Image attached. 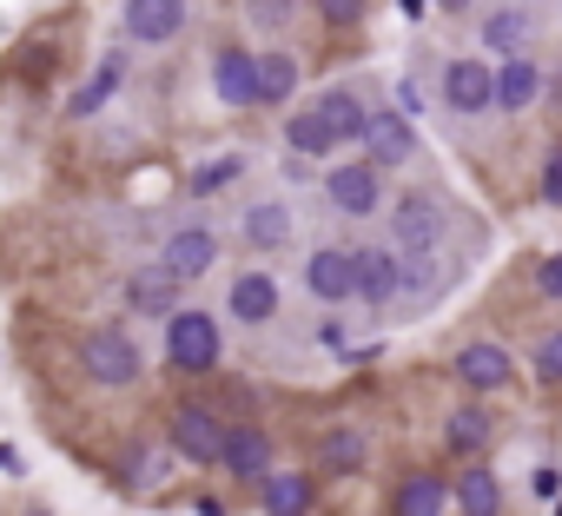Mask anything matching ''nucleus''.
<instances>
[{
    "label": "nucleus",
    "mask_w": 562,
    "mask_h": 516,
    "mask_svg": "<svg viewBox=\"0 0 562 516\" xmlns=\"http://www.w3.org/2000/svg\"><path fill=\"white\" fill-rule=\"evenodd\" d=\"M218 358H225V332H218V318L199 312V305H179V312L166 318V364H172L179 378H212Z\"/></svg>",
    "instance_id": "1"
},
{
    "label": "nucleus",
    "mask_w": 562,
    "mask_h": 516,
    "mask_svg": "<svg viewBox=\"0 0 562 516\" xmlns=\"http://www.w3.org/2000/svg\"><path fill=\"white\" fill-rule=\"evenodd\" d=\"M80 371H87V384H100V391H133V384L146 378V351H139L133 332L100 325V332L80 338Z\"/></svg>",
    "instance_id": "2"
},
{
    "label": "nucleus",
    "mask_w": 562,
    "mask_h": 516,
    "mask_svg": "<svg viewBox=\"0 0 562 516\" xmlns=\"http://www.w3.org/2000/svg\"><path fill=\"white\" fill-rule=\"evenodd\" d=\"M225 430H232V424H218V411H212V404H199V397L172 404V417H166L172 457H179V463H192V470H212V463L225 457Z\"/></svg>",
    "instance_id": "3"
},
{
    "label": "nucleus",
    "mask_w": 562,
    "mask_h": 516,
    "mask_svg": "<svg viewBox=\"0 0 562 516\" xmlns=\"http://www.w3.org/2000/svg\"><path fill=\"white\" fill-rule=\"evenodd\" d=\"M391 212V245L397 251H443V232H450V205L437 199V192H404V199H391L384 205Z\"/></svg>",
    "instance_id": "4"
},
{
    "label": "nucleus",
    "mask_w": 562,
    "mask_h": 516,
    "mask_svg": "<svg viewBox=\"0 0 562 516\" xmlns=\"http://www.w3.org/2000/svg\"><path fill=\"white\" fill-rule=\"evenodd\" d=\"M437 93H443V106L457 120H483V113H496V67L483 54H457L443 67V87Z\"/></svg>",
    "instance_id": "5"
},
{
    "label": "nucleus",
    "mask_w": 562,
    "mask_h": 516,
    "mask_svg": "<svg viewBox=\"0 0 562 516\" xmlns=\"http://www.w3.org/2000/svg\"><path fill=\"white\" fill-rule=\"evenodd\" d=\"M325 199H331V212H345V218H378V205H391V199H384V166H371V159H338V166L325 172Z\"/></svg>",
    "instance_id": "6"
},
{
    "label": "nucleus",
    "mask_w": 562,
    "mask_h": 516,
    "mask_svg": "<svg viewBox=\"0 0 562 516\" xmlns=\"http://www.w3.org/2000/svg\"><path fill=\"white\" fill-rule=\"evenodd\" d=\"M450 378H457L470 397H496V391L516 384V358H509L496 338H470V345L450 358Z\"/></svg>",
    "instance_id": "7"
},
{
    "label": "nucleus",
    "mask_w": 562,
    "mask_h": 516,
    "mask_svg": "<svg viewBox=\"0 0 562 516\" xmlns=\"http://www.w3.org/2000/svg\"><path fill=\"white\" fill-rule=\"evenodd\" d=\"M126 305H133L139 318H172V312L186 305V279L166 266V258H146V266L126 272Z\"/></svg>",
    "instance_id": "8"
},
{
    "label": "nucleus",
    "mask_w": 562,
    "mask_h": 516,
    "mask_svg": "<svg viewBox=\"0 0 562 516\" xmlns=\"http://www.w3.org/2000/svg\"><path fill=\"white\" fill-rule=\"evenodd\" d=\"M305 292L318 305H351L358 299V251L351 245H318L305 258Z\"/></svg>",
    "instance_id": "9"
},
{
    "label": "nucleus",
    "mask_w": 562,
    "mask_h": 516,
    "mask_svg": "<svg viewBox=\"0 0 562 516\" xmlns=\"http://www.w3.org/2000/svg\"><path fill=\"white\" fill-rule=\"evenodd\" d=\"M212 93H218V106H232V113L265 106V87H258V54H251V47H218V54H212Z\"/></svg>",
    "instance_id": "10"
},
{
    "label": "nucleus",
    "mask_w": 562,
    "mask_h": 516,
    "mask_svg": "<svg viewBox=\"0 0 562 516\" xmlns=\"http://www.w3.org/2000/svg\"><path fill=\"white\" fill-rule=\"evenodd\" d=\"M529 41H536V14L522 8V0H496V8H483V27H476L483 54L516 60V54H529Z\"/></svg>",
    "instance_id": "11"
},
{
    "label": "nucleus",
    "mask_w": 562,
    "mask_h": 516,
    "mask_svg": "<svg viewBox=\"0 0 562 516\" xmlns=\"http://www.w3.org/2000/svg\"><path fill=\"white\" fill-rule=\"evenodd\" d=\"M186 21H192L186 0H120V27H126L139 47H166V41H179Z\"/></svg>",
    "instance_id": "12"
},
{
    "label": "nucleus",
    "mask_w": 562,
    "mask_h": 516,
    "mask_svg": "<svg viewBox=\"0 0 562 516\" xmlns=\"http://www.w3.org/2000/svg\"><path fill=\"white\" fill-rule=\"evenodd\" d=\"M351 251H358V299L371 312L397 305V292H404V251L397 245H351Z\"/></svg>",
    "instance_id": "13"
},
{
    "label": "nucleus",
    "mask_w": 562,
    "mask_h": 516,
    "mask_svg": "<svg viewBox=\"0 0 562 516\" xmlns=\"http://www.w3.org/2000/svg\"><path fill=\"white\" fill-rule=\"evenodd\" d=\"M364 153H371V166H411L417 159V126H411V113L404 106H371V126H364Z\"/></svg>",
    "instance_id": "14"
},
{
    "label": "nucleus",
    "mask_w": 562,
    "mask_h": 516,
    "mask_svg": "<svg viewBox=\"0 0 562 516\" xmlns=\"http://www.w3.org/2000/svg\"><path fill=\"white\" fill-rule=\"evenodd\" d=\"M218 470L238 476V483H265V476L278 470L271 430H258V424H232V430H225V457H218Z\"/></svg>",
    "instance_id": "15"
},
{
    "label": "nucleus",
    "mask_w": 562,
    "mask_h": 516,
    "mask_svg": "<svg viewBox=\"0 0 562 516\" xmlns=\"http://www.w3.org/2000/svg\"><path fill=\"white\" fill-rule=\"evenodd\" d=\"M549 100V74L529 60V54H516V60H496V113H529V106H542Z\"/></svg>",
    "instance_id": "16"
},
{
    "label": "nucleus",
    "mask_w": 562,
    "mask_h": 516,
    "mask_svg": "<svg viewBox=\"0 0 562 516\" xmlns=\"http://www.w3.org/2000/svg\"><path fill=\"white\" fill-rule=\"evenodd\" d=\"M159 258L192 285V279H205V272L218 266V232H212V225H179V232L159 245Z\"/></svg>",
    "instance_id": "17"
},
{
    "label": "nucleus",
    "mask_w": 562,
    "mask_h": 516,
    "mask_svg": "<svg viewBox=\"0 0 562 516\" xmlns=\"http://www.w3.org/2000/svg\"><path fill=\"white\" fill-rule=\"evenodd\" d=\"M225 312H232L238 325H251V332H258V325H271V318H278V279H271L265 266L238 272V279H232V292H225Z\"/></svg>",
    "instance_id": "18"
},
{
    "label": "nucleus",
    "mask_w": 562,
    "mask_h": 516,
    "mask_svg": "<svg viewBox=\"0 0 562 516\" xmlns=\"http://www.w3.org/2000/svg\"><path fill=\"white\" fill-rule=\"evenodd\" d=\"M238 238H245L251 251H285V245H292V205H285V199H251V205L238 212Z\"/></svg>",
    "instance_id": "19"
},
{
    "label": "nucleus",
    "mask_w": 562,
    "mask_h": 516,
    "mask_svg": "<svg viewBox=\"0 0 562 516\" xmlns=\"http://www.w3.org/2000/svg\"><path fill=\"white\" fill-rule=\"evenodd\" d=\"M312 106H318V120L331 126V139H338V146H364L371 106H364V93H358V87H325Z\"/></svg>",
    "instance_id": "20"
},
{
    "label": "nucleus",
    "mask_w": 562,
    "mask_h": 516,
    "mask_svg": "<svg viewBox=\"0 0 562 516\" xmlns=\"http://www.w3.org/2000/svg\"><path fill=\"white\" fill-rule=\"evenodd\" d=\"M443 444H450L457 457H483V450L496 444V411H490V397L457 404V411L443 417Z\"/></svg>",
    "instance_id": "21"
},
{
    "label": "nucleus",
    "mask_w": 562,
    "mask_h": 516,
    "mask_svg": "<svg viewBox=\"0 0 562 516\" xmlns=\"http://www.w3.org/2000/svg\"><path fill=\"white\" fill-rule=\"evenodd\" d=\"M450 503H457V490L443 470H411L391 496V516H450Z\"/></svg>",
    "instance_id": "22"
},
{
    "label": "nucleus",
    "mask_w": 562,
    "mask_h": 516,
    "mask_svg": "<svg viewBox=\"0 0 562 516\" xmlns=\"http://www.w3.org/2000/svg\"><path fill=\"white\" fill-rule=\"evenodd\" d=\"M258 503H265V516H312L318 483H312V470H285V463H278V470L258 483Z\"/></svg>",
    "instance_id": "23"
},
{
    "label": "nucleus",
    "mask_w": 562,
    "mask_h": 516,
    "mask_svg": "<svg viewBox=\"0 0 562 516\" xmlns=\"http://www.w3.org/2000/svg\"><path fill=\"white\" fill-rule=\"evenodd\" d=\"M371 463V437L358 430V424H331L325 437H318V470L325 476H358Z\"/></svg>",
    "instance_id": "24"
},
{
    "label": "nucleus",
    "mask_w": 562,
    "mask_h": 516,
    "mask_svg": "<svg viewBox=\"0 0 562 516\" xmlns=\"http://www.w3.org/2000/svg\"><path fill=\"white\" fill-rule=\"evenodd\" d=\"M457 516H503V476L483 463V457H470V470H457Z\"/></svg>",
    "instance_id": "25"
},
{
    "label": "nucleus",
    "mask_w": 562,
    "mask_h": 516,
    "mask_svg": "<svg viewBox=\"0 0 562 516\" xmlns=\"http://www.w3.org/2000/svg\"><path fill=\"white\" fill-rule=\"evenodd\" d=\"M120 80H126V60H120V54H106V60H100V67L80 80V93L67 100V113H74V120H93V113H100V106L120 93Z\"/></svg>",
    "instance_id": "26"
},
{
    "label": "nucleus",
    "mask_w": 562,
    "mask_h": 516,
    "mask_svg": "<svg viewBox=\"0 0 562 516\" xmlns=\"http://www.w3.org/2000/svg\"><path fill=\"white\" fill-rule=\"evenodd\" d=\"M285 146H292V159H331V153H338V139H331V126L318 120V106L285 113Z\"/></svg>",
    "instance_id": "27"
},
{
    "label": "nucleus",
    "mask_w": 562,
    "mask_h": 516,
    "mask_svg": "<svg viewBox=\"0 0 562 516\" xmlns=\"http://www.w3.org/2000/svg\"><path fill=\"white\" fill-rule=\"evenodd\" d=\"M299 80H305V74H299V60H292L285 47H265V54H258V87H265V106H292V100H299Z\"/></svg>",
    "instance_id": "28"
},
{
    "label": "nucleus",
    "mask_w": 562,
    "mask_h": 516,
    "mask_svg": "<svg viewBox=\"0 0 562 516\" xmlns=\"http://www.w3.org/2000/svg\"><path fill=\"white\" fill-rule=\"evenodd\" d=\"M437 285H443V266H437V251H404V292H397V299L424 305V299H437Z\"/></svg>",
    "instance_id": "29"
},
{
    "label": "nucleus",
    "mask_w": 562,
    "mask_h": 516,
    "mask_svg": "<svg viewBox=\"0 0 562 516\" xmlns=\"http://www.w3.org/2000/svg\"><path fill=\"white\" fill-rule=\"evenodd\" d=\"M536 199H542L549 212H562V139H549V146H542V166H536Z\"/></svg>",
    "instance_id": "30"
},
{
    "label": "nucleus",
    "mask_w": 562,
    "mask_h": 516,
    "mask_svg": "<svg viewBox=\"0 0 562 516\" xmlns=\"http://www.w3.org/2000/svg\"><path fill=\"white\" fill-rule=\"evenodd\" d=\"M292 14H299V0H245V21H251L258 34H285Z\"/></svg>",
    "instance_id": "31"
},
{
    "label": "nucleus",
    "mask_w": 562,
    "mask_h": 516,
    "mask_svg": "<svg viewBox=\"0 0 562 516\" xmlns=\"http://www.w3.org/2000/svg\"><path fill=\"white\" fill-rule=\"evenodd\" d=\"M529 371H536L542 384H562V332L536 338V351H529Z\"/></svg>",
    "instance_id": "32"
},
{
    "label": "nucleus",
    "mask_w": 562,
    "mask_h": 516,
    "mask_svg": "<svg viewBox=\"0 0 562 516\" xmlns=\"http://www.w3.org/2000/svg\"><path fill=\"white\" fill-rule=\"evenodd\" d=\"M312 8H318L325 27H358V21L371 14V0H312Z\"/></svg>",
    "instance_id": "33"
},
{
    "label": "nucleus",
    "mask_w": 562,
    "mask_h": 516,
    "mask_svg": "<svg viewBox=\"0 0 562 516\" xmlns=\"http://www.w3.org/2000/svg\"><path fill=\"white\" fill-rule=\"evenodd\" d=\"M536 299H549V305H562V251H549V258H536Z\"/></svg>",
    "instance_id": "34"
},
{
    "label": "nucleus",
    "mask_w": 562,
    "mask_h": 516,
    "mask_svg": "<svg viewBox=\"0 0 562 516\" xmlns=\"http://www.w3.org/2000/svg\"><path fill=\"white\" fill-rule=\"evenodd\" d=\"M166 476H172V470H166V457H153V450H139V457H133V490H159Z\"/></svg>",
    "instance_id": "35"
},
{
    "label": "nucleus",
    "mask_w": 562,
    "mask_h": 516,
    "mask_svg": "<svg viewBox=\"0 0 562 516\" xmlns=\"http://www.w3.org/2000/svg\"><path fill=\"white\" fill-rule=\"evenodd\" d=\"M232 172H238V159H218V166H205V172H199L192 186H199V192H212V186H225Z\"/></svg>",
    "instance_id": "36"
},
{
    "label": "nucleus",
    "mask_w": 562,
    "mask_h": 516,
    "mask_svg": "<svg viewBox=\"0 0 562 516\" xmlns=\"http://www.w3.org/2000/svg\"><path fill=\"white\" fill-rule=\"evenodd\" d=\"M397 106H404V113H424V93H417V80H404V87H397Z\"/></svg>",
    "instance_id": "37"
},
{
    "label": "nucleus",
    "mask_w": 562,
    "mask_h": 516,
    "mask_svg": "<svg viewBox=\"0 0 562 516\" xmlns=\"http://www.w3.org/2000/svg\"><path fill=\"white\" fill-rule=\"evenodd\" d=\"M0 470H8V476H21V450H14V444H0Z\"/></svg>",
    "instance_id": "38"
},
{
    "label": "nucleus",
    "mask_w": 562,
    "mask_h": 516,
    "mask_svg": "<svg viewBox=\"0 0 562 516\" xmlns=\"http://www.w3.org/2000/svg\"><path fill=\"white\" fill-rule=\"evenodd\" d=\"M549 113L562 120V74H549Z\"/></svg>",
    "instance_id": "39"
},
{
    "label": "nucleus",
    "mask_w": 562,
    "mask_h": 516,
    "mask_svg": "<svg viewBox=\"0 0 562 516\" xmlns=\"http://www.w3.org/2000/svg\"><path fill=\"white\" fill-rule=\"evenodd\" d=\"M437 8H443V14H470V0H437Z\"/></svg>",
    "instance_id": "40"
},
{
    "label": "nucleus",
    "mask_w": 562,
    "mask_h": 516,
    "mask_svg": "<svg viewBox=\"0 0 562 516\" xmlns=\"http://www.w3.org/2000/svg\"><path fill=\"white\" fill-rule=\"evenodd\" d=\"M404 14H411V21H417V14H424V0H404Z\"/></svg>",
    "instance_id": "41"
}]
</instances>
